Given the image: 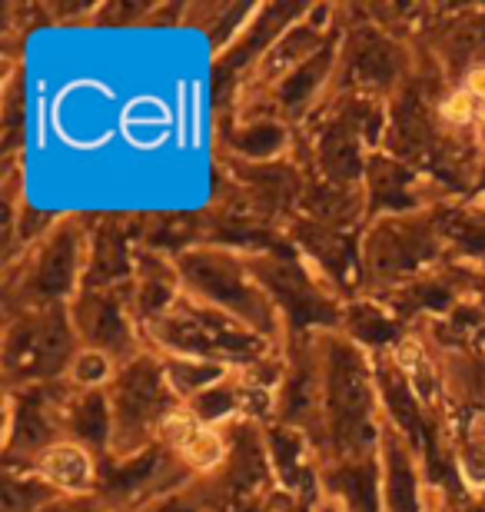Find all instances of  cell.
I'll return each mask as SVG.
<instances>
[{"label": "cell", "instance_id": "obj_1", "mask_svg": "<svg viewBox=\"0 0 485 512\" xmlns=\"http://www.w3.org/2000/svg\"><path fill=\"white\" fill-rule=\"evenodd\" d=\"M34 473L60 496H87L97 483V466L80 439H54L34 456Z\"/></svg>", "mask_w": 485, "mask_h": 512}, {"label": "cell", "instance_id": "obj_2", "mask_svg": "<svg viewBox=\"0 0 485 512\" xmlns=\"http://www.w3.org/2000/svg\"><path fill=\"white\" fill-rule=\"evenodd\" d=\"M170 127H173V120L167 110H163L160 100H137V104L127 110V117H123V133H127V140L140 150L160 147V143L170 137Z\"/></svg>", "mask_w": 485, "mask_h": 512}, {"label": "cell", "instance_id": "obj_3", "mask_svg": "<svg viewBox=\"0 0 485 512\" xmlns=\"http://www.w3.org/2000/svg\"><path fill=\"white\" fill-rule=\"evenodd\" d=\"M180 459L193 469V473H213V469H220L226 459L223 429L216 423H200V429L190 436V443L183 446Z\"/></svg>", "mask_w": 485, "mask_h": 512}, {"label": "cell", "instance_id": "obj_4", "mask_svg": "<svg viewBox=\"0 0 485 512\" xmlns=\"http://www.w3.org/2000/svg\"><path fill=\"white\" fill-rule=\"evenodd\" d=\"M67 380L77 389H100L113 380V356L100 346H80V350L70 356L67 366Z\"/></svg>", "mask_w": 485, "mask_h": 512}, {"label": "cell", "instance_id": "obj_5", "mask_svg": "<svg viewBox=\"0 0 485 512\" xmlns=\"http://www.w3.org/2000/svg\"><path fill=\"white\" fill-rule=\"evenodd\" d=\"M479 114H482L479 100L472 97L466 87H456L452 94L442 97V104H439V120L452 133H462V130H472V127L479 130Z\"/></svg>", "mask_w": 485, "mask_h": 512}, {"label": "cell", "instance_id": "obj_6", "mask_svg": "<svg viewBox=\"0 0 485 512\" xmlns=\"http://www.w3.org/2000/svg\"><path fill=\"white\" fill-rule=\"evenodd\" d=\"M462 87H466L469 94L479 100V107H485V64L469 67V74H466V80H462Z\"/></svg>", "mask_w": 485, "mask_h": 512}, {"label": "cell", "instance_id": "obj_7", "mask_svg": "<svg viewBox=\"0 0 485 512\" xmlns=\"http://www.w3.org/2000/svg\"><path fill=\"white\" fill-rule=\"evenodd\" d=\"M479 133L485 137V107H482V114H479Z\"/></svg>", "mask_w": 485, "mask_h": 512}]
</instances>
